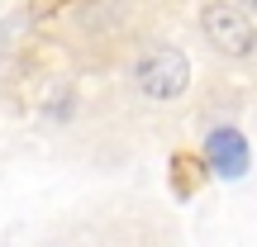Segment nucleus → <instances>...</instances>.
Returning <instances> with one entry per match:
<instances>
[{"mask_svg": "<svg viewBox=\"0 0 257 247\" xmlns=\"http://www.w3.org/2000/svg\"><path fill=\"white\" fill-rule=\"evenodd\" d=\"M134 86L157 105H172L191 91V62L176 43H148L134 57Z\"/></svg>", "mask_w": 257, "mask_h": 247, "instance_id": "f257e3e1", "label": "nucleus"}, {"mask_svg": "<svg viewBox=\"0 0 257 247\" xmlns=\"http://www.w3.org/2000/svg\"><path fill=\"white\" fill-rule=\"evenodd\" d=\"M200 34L224 57H252L257 53V24L238 0H205L200 5Z\"/></svg>", "mask_w": 257, "mask_h": 247, "instance_id": "f03ea898", "label": "nucleus"}, {"mask_svg": "<svg viewBox=\"0 0 257 247\" xmlns=\"http://www.w3.org/2000/svg\"><path fill=\"white\" fill-rule=\"evenodd\" d=\"M205 162H210V171L219 176V181H243L252 166V152H248V138L238 133L233 124H214L210 133H205Z\"/></svg>", "mask_w": 257, "mask_h": 247, "instance_id": "7ed1b4c3", "label": "nucleus"}, {"mask_svg": "<svg viewBox=\"0 0 257 247\" xmlns=\"http://www.w3.org/2000/svg\"><path fill=\"white\" fill-rule=\"evenodd\" d=\"M210 162H205V152H172V162H167V185H172L176 200H195V195L205 190V181H210Z\"/></svg>", "mask_w": 257, "mask_h": 247, "instance_id": "20e7f679", "label": "nucleus"}, {"mask_svg": "<svg viewBox=\"0 0 257 247\" xmlns=\"http://www.w3.org/2000/svg\"><path fill=\"white\" fill-rule=\"evenodd\" d=\"M72 110H76V91H72V86H57V91L48 95V105H43V114L53 124H67V119H72Z\"/></svg>", "mask_w": 257, "mask_h": 247, "instance_id": "39448f33", "label": "nucleus"}, {"mask_svg": "<svg viewBox=\"0 0 257 247\" xmlns=\"http://www.w3.org/2000/svg\"><path fill=\"white\" fill-rule=\"evenodd\" d=\"M76 0H29V15H53V10H72Z\"/></svg>", "mask_w": 257, "mask_h": 247, "instance_id": "423d86ee", "label": "nucleus"}, {"mask_svg": "<svg viewBox=\"0 0 257 247\" xmlns=\"http://www.w3.org/2000/svg\"><path fill=\"white\" fill-rule=\"evenodd\" d=\"M238 5H243V10H248V15H257V0H238Z\"/></svg>", "mask_w": 257, "mask_h": 247, "instance_id": "0eeeda50", "label": "nucleus"}]
</instances>
